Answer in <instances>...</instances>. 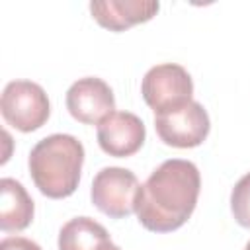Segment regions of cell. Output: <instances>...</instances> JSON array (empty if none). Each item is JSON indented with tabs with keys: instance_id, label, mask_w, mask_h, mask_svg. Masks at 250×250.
I'll use <instances>...</instances> for the list:
<instances>
[{
	"instance_id": "12",
	"label": "cell",
	"mask_w": 250,
	"mask_h": 250,
	"mask_svg": "<svg viewBox=\"0 0 250 250\" xmlns=\"http://www.w3.org/2000/svg\"><path fill=\"white\" fill-rule=\"evenodd\" d=\"M230 211L234 221L250 229V172L244 174L230 191Z\"/></svg>"
},
{
	"instance_id": "10",
	"label": "cell",
	"mask_w": 250,
	"mask_h": 250,
	"mask_svg": "<svg viewBox=\"0 0 250 250\" xmlns=\"http://www.w3.org/2000/svg\"><path fill=\"white\" fill-rule=\"evenodd\" d=\"M33 199L14 178L0 180V229L4 232H18L33 221Z\"/></svg>"
},
{
	"instance_id": "6",
	"label": "cell",
	"mask_w": 250,
	"mask_h": 250,
	"mask_svg": "<svg viewBox=\"0 0 250 250\" xmlns=\"http://www.w3.org/2000/svg\"><path fill=\"white\" fill-rule=\"evenodd\" d=\"M154 129L164 145L174 148H193L207 139L211 121L207 109L191 100L178 109L154 115Z\"/></svg>"
},
{
	"instance_id": "14",
	"label": "cell",
	"mask_w": 250,
	"mask_h": 250,
	"mask_svg": "<svg viewBox=\"0 0 250 250\" xmlns=\"http://www.w3.org/2000/svg\"><path fill=\"white\" fill-rule=\"evenodd\" d=\"M94 250H121L117 244H113L111 240H105V242H102L98 248H94Z\"/></svg>"
},
{
	"instance_id": "4",
	"label": "cell",
	"mask_w": 250,
	"mask_h": 250,
	"mask_svg": "<svg viewBox=\"0 0 250 250\" xmlns=\"http://www.w3.org/2000/svg\"><path fill=\"white\" fill-rule=\"evenodd\" d=\"M141 94L154 115L166 113L191 102L193 80L182 64H156L146 70L141 84Z\"/></svg>"
},
{
	"instance_id": "7",
	"label": "cell",
	"mask_w": 250,
	"mask_h": 250,
	"mask_svg": "<svg viewBox=\"0 0 250 250\" xmlns=\"http://www.w3.org/2000/svg\"><path fill=\"white\" fill-rule=\"evenodd\" d=\"M66 109L68 113L86 125H96L104 121L115 109L113 90L107 82L98 76L78 78L66 90Z\"/></svg>"
},
{
	"instance_id": "2",
	"label": "cell",
	"mask_w": 250,
	"mask_h": 250,
	"mask_svg": "<svg viewBox=\"0 0 250 250\" xmlns=\"http://www.w3.org/2000/svg\"><path fill=\"white\" fill-rule=\"evenodd\" d=\"M84 164L82 143L66 133L41 139L29 152V174L35 188L51 197L62 199L76 191Z\"/></svg>"
},
{
	"instance_id": "11",
	"label": "cell",
	"mask_w": 250,
	"mask_h": 250,
	"mask_svg": "<svg viewBox=\"0 0 250 250\" xmlns=\"http://www.w3.org/2000/svg\"><path fill=\"white\" fill-rule=\"evenodd\" d=\"M111 240L105 227L90 217H74L59 232V250H94Z\"/></svg>"
},
{
	"instance_id": "13",
	"label": "cell",
	"mask_w": 250,
	"mask_h": 250,
	"mask_svg": "<svg viewBox=\"0 0 250 250\" xmlns=\"http://www.w3.org/2000/svg\"><path fill=\"white\" fill-rule=\"evenodd\" d=\"M0 250H41V246L25 236H6L0 242Z\"/></svg>"
},
{
	"instance_id": "3",
	"label": "cell",
	"mask_w": 250,
	"mask_h": 250,
	"mask_svg": "<svg viewBox=\"0 0 250 250\" xmlns=\"http://www.w3.org/2000/svg\"><path fill=\"white\" fill-rule=\"evenodd\" d=\"M0 111L8 125L21 133H31L47 123L51 104L39 84L31 80H12L2 92Z\"/></svg>"
},
{
	"instance_id": "9",
	"label": "cell",
	"mask_w": 250,
	"mask_h": 250,
	"mask_svg": "<svg viewBox=\"0 0 250 250\" xmlns=\"http://www.w3.org/2000/svg\"><path fill=\"white\" fill-rule=\"evenodd\" d=\"M160 4L156 0H94L90 12L94 20L109 31H125L131 25L152 20Z\"/></svg>"
},
{
	"instance_id": "5",
	"label": "cell",
	"mask_w": 250,
	"mask_h": 250,
	"mask_svg": "<svg viewBox=\"0 0 250 250\" xmlns=\"http://www.w3.org/2000/svg\"><path fill=\"white\" fill-rule=\"evenodd\" d=\"M141 184L137 176L121 166L102 168L90 188L92 203L111 219H125L135 213Z\"/></svg>"
},
{
	"instance_id": "1",
	"label": "cell",
	"mask_w": 250,
	"mask_h": 250,
	"mask_svg": "<svg viewBox=\"0 0 250 250\" xmlns=\"http://www.w3.org/2000/svg\"><path fill=\"white\" fill-rule=\"evenodd\" d=\"M201 189V176L193 162L184 158L164 160L137 195V219L152 232H172L188 223Z\"/></svg>"
},
{
	"instance_id": "8",
	"label": "cell",
	"mask_w": 250,
	"mask_h": 250,
	"mask_svg": "<svg viewBox=\"0 0 250 250\" xmlns=\"http://www.w3.org/2000/svg\"><path fill=\"white\" fill-rule=\"evenodd\" d=\"M98 145L100 148L115 158L135 154L146 139L145 123L131 111H113L98 123Z\"/></svg>"
},
{
	"instance_id": "15",
	"label": "cell",
	"mask_w": 250,
	"mask_h": 250,
	"mask_svg": "<svg viewBox=\"0 0 250 250\" xmlns=\"http://www.w3.org/2000/svg\"><path fill=\"white\" fill-rule=\"evenodd\" d=\"M244 250H250V240L246 242V246H244Z\"/></svg>"
}]
</instances>
